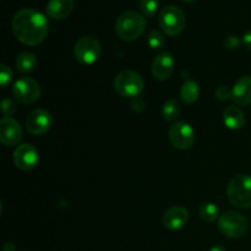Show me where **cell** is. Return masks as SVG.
Segmentation results:
<instances>
[{
  "label": "cell",
  "mask_w": 251,
  "mask_h": 251,
  "mask_svg": "<svg viewBox=\"0 0 251 251\" xmlns=\"http://www.w3.org/2000/svg\"><path fill=\"white\" fill-rule=\"evenodd\" d=\"M48 21L42 12L33 9H21L12 19V31L17 41L26 46H37L48 34Z\"/></svg>",
  "instance_id": "6da1fadb"
},
{
  "label": "cell",
  "mask_w": 251,
  "mask_h": 251,
  "mask_svg": "<svg viewBox=\"0 0 251 251\" xmlns=\"http://www.w3.org/2000/svg\"><path fill=\"white\" fill-rule=\"evenodd\" d=\"M146 19L136 11H124L115 22V33L123 41H135L144 33Z\"/></svg>",
  "instance_id": "7a4b0ae2"
},
{
  "label": "cell",
  "mask_w": 251,
  "mask_h": 251,
  "mask_svg": "<svg viewBox=\"0 0 251 251\" xmlns=\"http://www.w3.org/2000/svg\"><path fill=\"white\" fill-rule=\"evenodd\" d=\"M227 198L234 207L251 208V176L238 174L232 178L227 186Z\"/></svg>",
  "instance_id": "3957f363"
},
{
  "label": "cell",
  "mask_w": 251,
  "mask_h": 251,
  "mask_svg": "<svg viewBox=\"0 0 251 251\" xmlns=\"http://www.w3.org/2000/svg\"><path fill=\"white\" fill-rule=\"evenodd\" d=\"M144 78L132 70H124L114 78V90L124 98H136L144 91Z\"/></svg>",
  "instance_id": "277c9868"
},
{
  "label": "cell",
  "mask_w": 251,
  "mask_h": 251,
  "mask_svg": "<svg viewBox=\"0 0 251 251\" xmlns=\"http://www.w3.org/2000/svg\"><path fill=\"white\" fill-rule=\"evenodd\" d=\"M159 27L168 36H178L186 25V17L183 10L176 5L163 7L158 15Z\"/></svg>",
  "instance_id": "5b68a950"
},
{
  "label": "cell",
  "mask_w": 251,
  "mask_h": 251,
  "mask_svg": "<svg viewBox=\"0 0 251 251\" xmlns=\"http://www.w3.org/2000/svg\"><path fill=\"white\" fill-rule=\"evenodd\" d=\"M218 229L223 235L232 239L243 237L248 229V220L237 211H228L218 220Z\"/></svg>",
  "instance_id": "8992f818"
},
{
  "label": "cell",
  "mask_w": 251,
  "mask_h": 251,
  "mask_svg": "<svg viewBox=\"0 0 251 251\" xmlns=\"http://www.w3.org/2000/svg\"><path fill=\"white\" fill-rule=\"evenodd\" d=\"M75 59L81 64L91 65L96 63L100 55V43L92 36L81 37L74 47Z\"/></svg>",
  "instance_id": "52a82bcc"
},
{
  "label": "cell",
  "mask_w": 251,
  "mask_h": 251,
  "mask_svg": "<svg viewBox=\"0 0 251 251\" xmlns=\"http://www.w3.org/2000/svg\"><path fill=\"white\" fill-rule=\"evenodd\" d=\"M12 96L24 104H33L41 97V87L31 77L22 76L15 81L12 86Z\"/></svg>",
  "instance_id": "ba28073f"
},
{
  "label": "cell",
  "mask_w": 251,
  "mask_h": 251,
  "mask_svg": "<svg viewBox=\"0 0 251 251\" xmlns=\"http://www.w3.org/2000/svg\"><path fill=\"white\" fill-rule=\"evenodd\" d=\"M171 144L178 150H189L195 142V131L193 126L185 122H176L169 127Z\"/></svg>",
  "instance_id": "9c48e42d"
},
{
  "label": "cell",
  "mask_w": 251,
  "mask_h": 251,
  "mask_svg": "<svg viewBox=\"0 0 251 251\" xmlns=\"http://www.w3.org/2000/svg\"><path fill=\"white\" fill-rule=\"evenodd\" d=\"M51 123V114L48 110L43 109V108H37L33 109L26 119V129L33 136H39L43 135L50 129Z\"/></svg>",
  "instance_id": "30bf717a"
},
{
  "label": "cell",
  "mask_w": 251,
  "mask_h": 251,
  "mask_svg": "<svg viewBox=\"0 0 251 251\" xmlns=\"http://www.w3.org/2000/svg\"><path fill=\"white\" fill-rule=\"evenodd\" d=\"M12 158L16 168L21 171H31L38 164L39 153L33 145L24 144L17 146Z\"/></svg>",
  "instance_id": "8fae6325"
},
{
  "label": "cell",
  "mask_w": 251,
  "mask_h": 251,
  "mask_svg": "<svg viewBox=\"0 0 251 251\" xmlns=\"http://www.w3.org/2000/svg\"><path fill=\"white\" fill-rule=\"evenodd\" d=\"M22 140V129L12 118L0 120V141L5 146H16Z\"/></svg>",
  "instance_id": "7c38bea8"
},
{
  "label": "cell",
  "mask_w": 251,
  "mask_h": 251,
  "mask_svg": "<svg viewBox=\"0 0 251 251\" xmlns=\"http://www.w3.org/2000/svg\"><path fill=\"white\" fill-rule=\"evenodd\" d=\"M174 66H176V60H174L173 55L168 51H162V53L157 54L152 63V75L159 81L168 80L173 74Z\"/></svg>",
  "instance_id": "4fadbf2b"
},
{
  "label": "cell",
  "mask_w": 251,
  "mask_h": 251,
  "mask_svg": "<svg viewBox=\"0 0 251 251\" xmlns=\"http://www.w3.org/2000/svg\"><path fill=\"white\" fill-rule=\"evenodd\" d=\"M189 212L183 206H173L163 215V226L169 230L181 229L188 223Z\"/></svg>",
  "instance_id": "5bb4252c"
},
{
  "label": "cell",
  "mask_w": 251,
  "mask_h": 251,
  "mask_svg": "<svg viewBox=\"0 0 251 251\" xmlns=\"http://www.w3.org/2000/svg\"><path fill=\"white\" fill-rule=\"evenodd\" d=\"M232 100L238 105L251 104V76H243L234 83Z\"/></svg>",
  "instance_id": "9a60e30c"
},
{
  "label": "cell",
  "mask_w": 251,
  "mask_h": 251,
  "mask_svg": "<svg viewBox=\"0 0 251 251\" xmlns=\"http://www.w3.org/2000/svg\"><path fill=\"white\" fill-rule=\"evenodd\" d=\"M74 0H49L47 4V14L54 20H63L73 12Z\"/></svg>",
  "instance_id": "2e32d148"
},
{
  "label": "cell",
  "mask_w": 251,
  "mask_h": 251,
  "mask_svg": "<svg viewBox=\"0 0 251 251\" xmlns=\"http://www.w3.org/2000/svg\"><path fill=\"white\" fill-rule=\"evenodd\" d=\"M223 123L230 130H239L245 123L244 113L235 105H228L223 110Z\"/></svg>",
  "instance_id": "e0dca14e"
},
{
  "label": "cell",
  "mask_w": 251,
  "mask_h": 251,
  "mask_svg": "<svg viewBox=\"0 0 251 251\" xmlns=\"http://www.w3.org/2000/svg\"><path fill=\"white\" fill-rule=\"evenodd\" d=\"M199 95H200V87H199V83L196 81L186 80L183 83L180 90V97L184 103L193 104L198 100Z\"/></svg>",
  "instance_id": "ac0fdd59"
},
{
  "label": "cell",
  "mask_w": 251,
  "mask_h": 251,
  "mask_svg": "<svg viewBox=\"0 0 251 251\" xmlns=\"http://www.w3.org/2000/svg\"><path fill=\"white\" fill-rule=\"evenodd\" d=\"M37 66V58L31 51H24L19 54L16 59V69L19 73L27 74L34 70Z\"/></svg>",
  "instance_id": "d6986e66"
},
{
  "label": "cell",
  "mask_w": 251,
  "mask_h": 251,
  "mask_svg": "<svg viewBox=\"0 0 251 251\" xmlns=\"http://www.w3.org/2000/svg\"><path fill=\"white\" fill-rule=\"evenodd\" d=\"M181 107L180 103L176 100H168L163 104V108H162V115H163V119L166 122H173L176 118L180 115Z\"/></svg>",
  "instance_id": "ffe728a7"
},
{
  "label": "cell",
  "mask_w": 251,
  "mask_h": 251,
  "mask_svg": "<svg viewBox=\"0 0 251 251\" xmlns=\"http://www.w3.org/2000/svg\"><path fill=\"white\" fill-rule=\"evenodd\" d=\"M200 217L205 222H215L216 220H220V208L212 202H203L199 208Z\"/></svg>",
  "instance_id": "44dd1931"
},
{
  "label": "cell",
  "mask_w": 251,
  "mask_h": 251,
  "mask_svg": "<svg viewBox=\"0 0 251 251\" xmlns=\"http://www.w3.org/2000/svg\"><path fill=\"white\" fill-rule=\"evenodd\" d=\"M147 44L151 47L152 49H161L164 46V37L157 29H151L147 34Z\"/></svg>",
  "instance_id": "7402d4cb"
},
{
  "label": "cell",
  "mask_w": 251,
  "mask_h": 251,
  "mask_svg": "<svg viewBox=\"0 0 251 251\" xmlns=\"http://www.w3.org/2000/svg\"><path fill=\"white\" fill-rule=\"evenodd\" d=\"M140 9L145 16H154L158 9V0H140Z\"/></svg>",
  "instance_id": "603a6c76"
},
{
  "label": "cell",
  "mask_w": 251,
  "mask_h": 251,
  "mask_svg": "<svg viewBox=\"0 0 251 251\" xmlns=\"http://www.w3.org/2000/svg\"><path fill=\"white\" fill-rule=\"evenodd\" d=\"M17 110L16 103L14 102L10 98H5L1 103V112L4 118H11V115L15 114V112Z\"/></svg>",
  "instance_id": "cb8c5ba5"
},
{
  "label": "cell",
  "mask_w": 251,
  "mask_h": 251,
  "mask_svg": "<svg viewBox=\"0 0 251 251\" xmlns=\"http://www.w3.org/2000/svg\"><path fill=\"white\" fill-rule=\"evenodd\" d=\"M223 46H225L226 49H228L230 51L238 50L240 48V46H242V41L237 36H228L223 41Z\"/></svg>",
  "instance_id": "d4e9b609"
},
{
  "label": "cell",
  "mask_w": 251,
  "mask_h": 251,
  "mask_svg": "<svg viewBox=\"0 0 251 251\" xmlns=\"http://www.w3.org/2000/svg\"><path fill=\"white\" fill-rule=\"evenodd\" d=\"M11 80H12L11 69H10L7 65H5V64H2V65L0 66V83H1L2 87H6Z\"/></svg>",
  "instance_id": "484cf974"
},
{
  "label": "cell",
  "mask_w": 251,
  "mask_h": 251,
  "mask_svg": "<svg viewBox=\"0 0 251 251\" xmlns=\"http://www.w3.org/2000/svg\"><path fill=\"white\" fill-rule=\"evenodd\" d=\"M215 96L217 100H229V98H232V90H230L228 86L221 85L216 88Z\"/></svg>",
  "instance_id": "4316f807"
},
{
  "label": "cell",
  "mask_w": 251,
  "mask_h": 251,
  "mask_svg": "<svg viewBox=\"0 0 251 251\" xmlns=\"http://www.w3.org/2000/svg\"><path fill=\"white\" fill-rule=\"evenodd\" d=\"M243 43L245 44L248 50L251 51V31L247 32V33L244 34V37H243Z\"/></svg>",
  "instance_id": "83f0119b"
},
{
  "label": "cell",
  "mask_w": 251,
  "mask_h": 251,
  "mask_svg": "<svg viewBox=\"0 0 251 251\" xmlns=\"http://www.w3.org/2000/svg\"><path fill=\"white\" fill-rule=\"evenodd\" d=\"M2 251H16V247L12 243H5L2 247Z\"/></svg>",
  "instance_id": "f1b7e54d"
},
{
  "label": "cell",
  "mask_w": 251,
  "mask_h": 251,
  "mask_svg": "<svg viewBox=\"0 0 251 251\" xmlns=\"http://www.w3.org/2000/svg\"><path fill=\"white\" fill-rule=\"evenodd\" d=\"M210 251H226V249L223 247H221V245H216V247H213Z\"/></svg>",
  "instance_id": "f546056e"
},
{
  "label": "cell",
  "mask_w": 251,
  "mask_h": 251,
  "mask_svg": "<svg viewBox=\"0 0 251 251\" xmlns=\"http://www.w3.org/2000/svg\"><path fill=\"white\" fill-rule=\"evenodd\" d=\"M183 1H185V2H193V1H195V0H183Z\"/></svg>",
  "instance_id": "4dcf8cb0"
}]
</instances>
